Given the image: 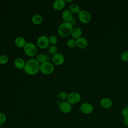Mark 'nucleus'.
Segmentation results:
<instances>
[{
    "instance_id": "nucleus-22",
    "label": "nucleus",
    "mask_w": 128,
    "mask_h": 128,
    "mask_svg": "<svg viewBox=\"0 0 128 128\" xmlns=\"http://www.w3.org/2000/svg\"><path fill=\"white\" fill-rule=\"evenodd\" d=\"M66 45L70 48H74L76 46V40L74 38L68 39L66 42Z\"/></svg>"
},
{
    "instance_id": "nucleus-20",
    "label": "nucleus",
    "mask_w": 128,
    "mask_h": 128,
    "mask_svg": "<svg viewBox=\"0 0 128 128\" xmlns=\"http://www.w3.org/2000/svg\"><path fill=\"white\" fill-rule=\"evenodd\" d=\"M36 60L40 64H41L47 61V57L46 54L42 53H40L37 54Z\"/></svg>"
},
{
    "instance_id": "nucleus-10",
    "label": "nucleus",
    "mask_w": 128,
    "mask_h": 128,
    "mask_svg": "<svg viewBox=\"0 0 128 128\" xmlns=\"http://www.w3.org/2000/svg\"><path fill=\"white\" fill-rule=\"evenodd\" d=\"M52 61L54 64L56 66H60L62 65L64 62V57L62 54L57 53L52 56Z\"/></svg>"
},
{
    "instance_id": "nucleus-25",
    "label": "nucleus",
    "mask_w": 128,
    "mask_h": 128,
    "mask_svg": "<svg viewBox=\"0 0 128 128\" xmlns=\"http://www.w3.org/2000/svg\"><path fill=\"white\" fill-rule=\"evenodd\" d=\"M121 60L124 62H128V50L124 51L120 56Z\"/></svg>"
},
{
    "instance_id": "nucleus-17",
    "label": "nucleus",
    "mask_w": 128,
    "mask_h": 128,
    "mask_svg": "<svg viewBox=\"0 0 128 128\" xmlns=\"http://www.w3.org/2000/svg\"><path fill=\"white\" fill-rule=\"evenodd\" d=\"M14 44L17 47L20 48H24L26 42L24 38L21 36H18L15 38Z\"/></svg>"
},
{
    "instance_id": "nucleus-13",
    "label": "nucleus",
    "mask_w": 128,
    "mask_h": 128,
    "mask_svg": "<svg viewBox=\"0 0 128 128\" xmlns=\"http://www.w3.org/2000/svg\"><path fill=\"white\" fill-rule=\"evenodd\" d=\"M76 45L80 49H84L88 46V41L87 39L83 36H81L80 38L76 40Z\"/></svg>"
},
{
    "instance_id": "nucleus-2",
    "label": "nucleus",
    "mask_w": 128,
    "mask_h": 128,
    "mask_svg": "<svg viewBox=\"0 0 128 128\" xmlns=\"http://www.w3.org/2000/svg\"><path fill=\"white\" fill-rule=\"evenodd\" d=\"M73 28V25L72 22H64L58 26L57 32L60 36L66 38L71 35Z\"/></svg>"
},
{
    "instance_id": "nucleus-11",
    "label": "nucleus",
    "mask_w": 128,
    "mask_h": 128,
    "mask_svg": "<svg viewBox=\"0 0 128 128\" xmlns=\"http://www.w3.org/2000/svg\"><path fill=\"white\" fill-rule=\"evenodd\" d=\"M62 17L64 22H71L74 19L73 14L70 10L69 9L64 10L62 12Z\"/></svg>"
},
{
    "instance_id": "nucleus-9",
    "label": "nucleus",
    "mask_w": 128,
    "mask_h": 128,
    "mask_svg": "<svg viewBox=\"0 0 128 128\" xmlns=\"http://www.w3.org/2000/svg\"><path fill=\"white\" fill-rule=\"evenodd\" d=\"M60 110L64 114H68L72 110V106L68 101H62L59 104Z\"/></svg>"
},
{
    "instance_id": "nucleus-12",
    "label": "nucleus",
    "mask_w": 128,
    "mask_h": 128,
    "mask_svg": "<svg viewBox=\"0 0 128 128\" xmlns=\"http://www.w3.org/2000/svg\"><path fill=\"white\" fill-rule=\"evenodd\" d=\"M113 102L112 100L108 98H104L100 101V106L104 108L108 109L110 108L112 106Z\"/></svg>"
},
{
    "instance_id": "nucleus-5",
    "label": "nucleus",
    "mask_w": 128,
    "mask_h": 128,
    "mask_svg": "<svg viewBox=\"0 0 128 128\" xmlns=\"http://www.w3.org/2000/svg\"><path fill=\"white\" fill-rule=\"evenodd\" d=\"M78 14V20L82 24H88L92 20V16L90 12L86 10H80Z\"/></svg>"
},
{
    "instance_id": "nucleus-30",
    "label": "nucleus",
    "mask_w": 128,
    "mask_h": 128,
    "mask_svg": "<svg viewBox=\"0 0 128 128\" xmlns=\"http://www.w3.org/2000/svg\"><path fill=\"white\" fill-rule=\"evenodd\" d=\"M66 2H73L72 0H64Z\"/></svg>"
},
{
    "instance_id": "nucleus-19",
    "label": "nucleus",
    "mask_w": 128,
    "mask_h": 128,
    "mask_svg": "<svg viewBox=\"0 0 128 128\" xmlns=\"http://www.w3.org/2000/svg\"><path fill=\"white\" fill-rule=\"evenodd\" d=\"M69 10L72 14H78L80 11L79 6L76 3H72L69 6Z\"/></svg>"
},
{
    "instance_id": "nucleus-16",
    "label": "nucleus",
    "mask_w": 128,
    "mask_h": 128,
    "mask_svg": "<svg viewBox=\"0 0 128 128\" xmlns=\"http://www.w3.org/2000/svg\"><path fill=\"white\" fill-rule=\"evenodd\" d=\"M82 30L80 27H76L73 28L71 36L72 38L76 40L82 36Z\"/></svg>"
},
{
    "instance_id": "nucleus-8",
    "label": "nucleus",
    "mask_w": 128,
    "mask_h": 128,
    "mask_svg": "<svg viewBox=\"0 0 128 128\" xmlns=\"http://www.w3.org/2000/svg\"><path fill=\"white\" fill-rule=\"evenodd\" d=\"M80 110L84 114H89L93 112L94 107L92 104L88 102H84L80 105Z\"/></svg>"
},
{
    "instance_id": "nucleus-31",
    "label": "nucleus",
    "mask_w": 128,
    "mask_h": 128,
    "mask_svg": "<svg viewBox=\"0 0 128 128\" xmlns=\"http://www.w3.org/2000/svg\"></svg>"
},
{
    "instance_id": "nucleus-7",
    "label": "nucleus",
    "mask_w": 128,
    "mask_h": 128,
    "mask_svg": "<svg viewBox=\"0 0 128 128\" xmlns=\"http://www.w3.org/2000/svg\"><path fill=\"white\" fill-rule=\"evenodd\" d=\"M36 44L38 47L41 49L47 48L50 44L48 37L44 35L40 36L37 39Z\"/></svg>"
},
{
    "instance_id": "nucleus-26",
    "label": "nucleus",
    "mask_w": 128,
    "mask_h": 128,
    "mask_svg": "<svg viewBox=\"0 0 128 128\" xmlns=\"http://www.w3.org/2000/svg\"><path fill=\"white\" fill-rule=\"evenodd\" d=\"M48 40H49L50 44H51L52 45L56 44L58 42V41L57 37L55 36H50V37H48Z\"/></svg>"
},
{
    "instance_id": "nucleus-1",
    "label": "nucleus",
    "mask_w": 128,
    "mask_h": 128,
    "mask_svg": "<svg viewBox=\"0 0 128 128\" xmlns=\"http://www.w3.org/2000/svg\"><path fill=\"white\" fill-rule=\"evenodd\" d=\"M40 64L36 58H30L26 62L24 70L26 74L30 76H34L36 74L40 71Z\"/></svg>"
},
{
    "instance_id": "nucleus-27",
    "label": "nucleus",
    "mask_w": 128,
    "mask_h": 128,
    "mask_svg": "<svg viewBox=\"0 0 128 128\" xmlns=\"http://www.w3.org/2000/svg\"><path fill=\"white\" fill-rule=\"evenodd\" d=\"M6 120V115L2 112H0V125L4 124Z\"/></svg>"
},
{
    "instance_id": "nucleus-28",
    "label": "nucleus",
    "mask_w": 128,
    "mask_h": 128,
    "mask_svg": "<svg viewBox=\"0 0 128 128\" xmlns=\"http://www.w3.org/2000/svg\"><path fill=\"white\" fill-rule=\"evenodd\" d=\"M121 114L124 118H128V105L122 108Z\"/></svg>"
},
{
    "instance_id": "nucleus-21",
    "label": "nucleus",
    "mask_w": 128,
    "mask_h": 128,
    "mask_svg": "<svg viewBox=\"0 0 128 128\" xmlns=\"http://www.w3.org/2000/svg\"><path fill=\"white\" fill-rule=\"evenodd\" d=\"M68 94L66 92H60L58 94V98L62 102L64 101L67 98Z\"/></svg>"
},
{
    "instance_id": "nucleus-4",
    "label": "nucleus",
    "mask_w": 128,
    "mask_h": 128,
    "mask_svg": "<svg viewBox=\"0 0 128 128\" xmlns=\"http://www.w3.org/2000/svg\"><path fill=\"white\" fill-rule=\"evenodd\" d=\"M24 53L30 57L36 56L38 52L37 46L32 42H26L24 48Z\"/></svg>"
},
{
    "instance_id": "nucleus-15",
    "label": "nucleus",
    "mask_w": 128,
    "mask_h": 128,
    "mask_svg": "<svg viewBox=\"0 0 128 128\" xmlns=\"http://www.w3.org/2000/svg\"><path fill=\"white\" fill-rule=\"evenodd\" d=\"M14 64L16 68L18 69L22 70L24 69L26 62L23 58H17L14 60Z\"/></svg>"
},
{
    "instance_id": "nucleus-23",
    "label": "nucleus",
    "mask_w": 128,
    "mask_h": 128,
    "mask_svg": "<svg viewBox=\"0 0 128 128\" xmlns=\"http://www.w3.org/2000/svg\"><path fill=\"white\" fill-rule=\"evenodd\" d=\"M8 57L6 54L0 56V64L4 65L8 63Z\"/></svg>"
},
{
    "instance_id": "nucleus-3",
    "label": "nucleus",
    "mask_w": 128,
    "mask_h": 128,
    "mask_svg": "<svg viewBox=\"0 0 128 128\" xmlns=\"http://www.w3.org/2000/svg\"><path fill=\"white\" fill-rule=\"evenodd\" d=\"M54 70V66L52 63L46 61L40 64V71L44 74H50Z\"/></svg>"
},
{
    "instance_id": "nucleus-18",
    "label": "nucleus",
    "mask_w": 128,
    "mask_h": 128,
    "mask_svg": "<svg viewBox=\"0 0 128 128\" xmlns=\"http://www.w3.org/2000/svg\"><path fill=\"white\" fill-rule=\"evenodd\" d=\"M31 20L34 24L39 25L42 22L43 18L40 14H34L32 16Z\"/></svg>"
},
{
    "instance_id": "nucleus-14",
    "label": "nucleus",
    "mask_w": 128,
    "mask_h": 128,
    "mask_svg": "<svg viewBox=\"0 0 128 128\" xmlns=\"http://www.w3.org/2000/svg\"><path fill=\"white\" fill-rule=\"evenodd\" d=\"M64 0H55L52 3V8L56 10H62L66 6Z\"/></svg>"
},
{
    "instance_id": "nucleus-29",
    "label": "nucleus",
    "mask_w": 128,
    "mask_h": 128,
    "mask_svg": "<svg viewBox=\"0 0 128 128\" xmlns=\"http://www.w3.org/2000/svg\"><path fill=\"white\" fill-rule=\"evenodd\" d=\"M123 123L124 126H128V118H124Z\"/></svg>"
},
{
    "instance_id": "nucleus-6",
    "label": "nucleus",
    "mask_w": 128,
    "mask_h": 128,
    "mask_svg": "<svg viewBox=\"0 0 128 128\" xmlns=\"http://www.w3.org/2000/svg\"><path fill=\"white\" fill-rule=\"evenodd\" d=\"M81 100L80 94L77 92H72L68 94L66 101L70 104H75L80 102Z\"/></svg>"
},
{
    "instance_id": "nucleus-24",
    "label": "nucleus",
    "mask_w": 128,
    "mask_h": 128,
    "mask_svg": "<svg viewBox=\"0 0 128 128\" xmlns=\"http://www.w3.org/2000/svg\"><path fill=\"white\" fill-rule=\"evenodd\" d=\"M48 52L52 55H54L56 54H57L58 52V48L56 46L54 45H51L48 47Z\"/></svg>"
}]
</instances>
